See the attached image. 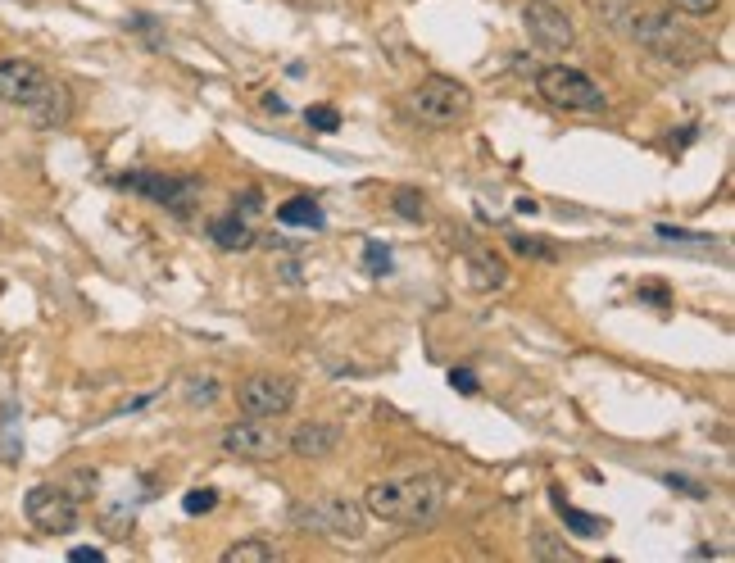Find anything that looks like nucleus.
Returning <instances> with one entry per match:
<instances>
[{
  "label": "nucleus",
  "mask_w": 735,
  "mask_h": 563,
  "mask_svg": "<svg viewBox=\"0 0 735 563\" xmlns=\"http://www.w3.org/2000/svg\"><path fill=\"white\" fill-rule=\"evenodd\" d=\"M445 504V477L436 473H404V477H386L373 482L363 495V509L382 523H400V527H422L441 514Z\"/></svg>",
  "instance_id": "nucleus-1"
},
{
  "label": "nucleus",
  "mask_w": 735,
  "mask_h": 563,
  "mask_svg": "<svg viewBox=\"0 0 735 563\" xmlns=\"http://www.w3.org/2000/svg\"><path fill=\"white\" fill-rule=\"evenodd\" d=\"M0 105H19L41 128H55V123L69 119L73 100H69V87H59L46 69L10 55V60H0Z\"/></svg>",
  "instance_id": "nucleus-2"
},
{
  "label": "nucleus",
  "mask_w": 735,
  "mask_h": 563,
  "mask_svg": "<svg viewBox=\"0 0 735 563\" xmlns=\"http://www.w3.org/2000/svg\"><path fill=\"white\" fill-rule=\"evenodd\" d=\"M291 523L309 536H327V541H359L368 532V509L350 495H314L291 509Z\"/></svg>",
  "instance_id": "nucleus-3"
},
{
  "label": "nucleus",
  "mask_w": 735,
  "mask_h": 563,
  "mask_svg": "<svg viewBox=\"0 0 735 563\" xmlns=\"http://www.w3.org/2000/svg\"><path fill=\"white\" fill-rule=\"evenodd\" d=\"M468 109H472V91L459 78H445V73H432V78H422L409 91V114L418 123H427V128H454V123L468 119Z\"/></svg>",
  "instance_id": "nucleus-4"
},
{
  "label": "nucleus",
  "mask_w": 735,
  "mask_h": 563,
  "mask_svg": "<svg viewBox=\"0 0 735 563\" xmlns=\"http://www.w3.org/2000/svg\"><path fill=\"white\" fill-rule=\"evenodd\" d=\"M599 14L613 32L640 41V46H663V41L677 37V23L667 19L654 0H599Z\"/></svg>",
  "instance_id": "nucleus-5"
},
{
  "label": "nucleus",
  "mask_w": 735,
  "mask_h": 563,
  "mask_svg": "<svg viewBox=\"0 0 735 563\" xmlns=\"http://www.w3.org/2000/svg\"><path fill=\"white\" fill-rule=\"evenodd\" d=\"M536 87H540V96H545L549 105L577 109V114H599V109L608 105L604 87H599L590 73L568 69V64H549V69H540Z\"/></svg>",
  "instance_id": "nucleus-6"
},
{
  "label": "nucleus",
  "mask_w": 735,
  "mask_h": 563,
  "mask_svg": "<svg viewBox=\"0 0 735 563\" xmlns=\"http://www.w3.org/2000/svg\"><path fill=\"white\" fill-rule=\"evenodd\" d=\"M23 514H28V523L37 527V532L46 536H64L78 527V495L64 491V486H32L28 495H23Z\"/></svg>",
  "instance_id": "nucleus-7"
},
{
  "label": "nucleus",
  "mask_w": 735,
  "mask_h": 563,
  "mask_svg": "<svg viewBox=\"0 0 735 563\" xmlns=\"http://www.w3.org/2000/svg\"><path fill=\"white\" fill-rule=\"evenodd\" d=\"M118 187L137 191V196H146L150 205L168 209V214L177 218H191L200 205V182L191 178H164V173H128V178H118Z\"/></svg>",
  "instance_id": "nucleus-8"
},
{
  "label": "nucleus",
  "mask_w": 735,
  "mask_h": 563,
  "mask_svg": "<svg viewBox=\"0 0 735 563\" xmlns=\"http://www.w3.org/2000/svg\"><path fill=\"white\" fill-rule=\"evenodd\" d=\"M223 450L236 459H259V464H268V459L286 455V432L277 423H268V418L245 414V423H232L223 432Z\"/></svg>",
  "instance_id": "nucleus-9"
},
{
  "label": "nucleus",
  "mask_w": 735,
  "mask_h": 563,
  "mask_svg": "<svg viewBox=\"0 0 735 563\" xmlns=\"http://www.w3.org/2000/svg\"><path fill=\"white\" fill-rule=\"evenodd\" d=\"M236 405H241V414H250V418H282L286 409L295 405V382L255 373V377H245V382L236 386Z\"/></svg>",
  "instance_id": "nucleus-10"
},
{
  "label": "nucleus",
  "mask_w": 735,
  "mask_h": 563,
  "mask_svg": "<svg viewBox=\"0 0 735 563\" xmlns=\"http://www.w3.org/2000/svg\"><path fill=\"white\" fill-rule=\"evenodd\" d=\"M522 23H527L531 41H540L545 50H568L572 41H577L572 14L563 10L559 0H527V10H522Z\"/></svg>",
  "instance_id": "nucleus-11"
},
{
  "label": "nucleus",
  "mask_w": 735,
  "mask_h": 563,
  "mask_svg": "<svg viewBox=\"0 0 735 563\" xmlns=\"http://www.w3.org/2000/svg\"><path fill=\"white\" fill-rule=\"evenodd\" d=\"M341 445V427L336 423H300L286 436V450L300 459H327Z\"/></svg>",
  "instance_id": "nucleus-12"
},
{
  "label": "nucleus",
  "mask_w": 735,
  "mask_h": 563,
  "mask_svg": "<svg viewBox=\"0 0 735 563\" xmlns=\"http://www.w3.org/2000/svg\"><path fill=\"white\" fill-rule=\"evenodd\" d=\"M549 495H554V509H559V518H563V523H568L577 536H604V532H608L604 518H599V514H586V509H577V504H568L559 486H554Z\"/></svg>",
  "instance_id": "nucleus-13"
},
{
  "label": "nucleus",
  "mask_w": 735,
  "mask_h": 563,
  "mask_svg": "<svg viewBox=\"0 0 735 563\" xmlns=\"http://www.w3.org/2000/svg\"><path fill=\"white\" fill-rule=\"evenodd\" d=\"M277 223H286V228H323V209H318V200L295 196L286 205H277Z\"/></svg>",
  "instance_id": "nucleus-14"
},
{
  "label": "nucleus",
  "mask_w": 735,
  "mask_h": 563,
  "mask_svg": "<svg viewBox=\"0 0 735 563\" xmlns=\"http://www.w3.org/2000/svg\"><path fill=\"white\" fill-rule=\"evenodd\" d=\"M209 237H214L223 250H245V246H255V232H250V228L241 223V214L214 218V223H209Z\"/></svg>",
  "instance_id": "nucleus-15"
},
{
  "label": "nucleus",
  "mask_w": 735,
  "mask_h": 563,
  "mask_svg": "<svg viewBox=\"0 0 735 563\" xmlns=\"http://www.w3.org/2000/svg\"><path fill=\"white\" fill-rule=\"evenodd\" d=\"M468 268H472V282H477V287H504V282H509V268L490 255V250H472Z\"/></svg>",
  "instance_id": "nucleus-16"
},
{
  "label": "nucleus",
  "mask_w": 735,
  "mask_h": 563,
  "mask_svg": "<svg viewBox=\"0 0 735 563\" xmlns=\"http://www.w3.org/2000/svg\"><path fill=\"white\" fill-rule=\"evenodd\" d=\"M277 559V545L268 541H236L223 550V563H273Z\"/></svg>",
  "instance_id": "nucleus-17"
},
{
  "label": "nucleus",
  "mask_w": 735,
  "mask_h": 563,
  "mask_svg": "<svg viewBox=\"0 0 735 563\" xmlns=\"http://www.w3.org/2000/svg\"><path fill=\"white\" fill-rule=\"evenodd\" d=\"M391 200H395V214H400V218H409V223H422V218H427V200H422V191L400 187Z\"/></svg>",
  "instance_id": "nucleus-18"
},
{
  "label": "nucleus",
  "mask_w": 735,
  "mask_h": 563,
  "mask_svg": "<svg viewBox=\"0 0 735 563\" xmlns=\"http://www.w3.org/2000/svg\"><path fill=\"white\" fill-rule=\"evenodd\" d=\"M531 559H577V550L549 541V532H531Z\"/></svg>",
  "instance_id": "nucleus-19"
},
{
  "label": "nucleus",
  "mask_w": 735,
  "mask_h": 563,
  "mask_svg": "<svg viewBox=\"0 0 735 563\" xmlns=\"http://www.w3.org/2000/svg\"><path fill=\"white\" fill-rule=\"evenodd\" d=\"M182 509H187L191 518H196V514H209V509H218V491H214V486H196V491L182 495Z\"/></svg>",
  "instance_id": "nucleus-20"
},
{
  "label": "nucleus",
  "mask_w": 735,
  "mask_h": 563,
  "mask_svg": "<svg viewBox=\"0 0 735 563\" xmlns=\"http://www.w3.org/2000/svg\"><path fill=\"white\" fill-rule=\"evenodd\" d=\"M187 400H191V405H214V400H218V377L214 373L191 377V382H187Z\"/></svg>",
  "instance_id": "nucleus-21"
},
{
  "label": "nucleus",
  "mask_w": 735,
  "mask_h": 563,
  "mask_svg": "<svg viewBox=\"0 0 735 563\" xmlns=\"http://www.w3.org/2000/svg\"><path fill=\"white\" fill-rule=\"evenodd\" d=\"M304 119H309V128H318V132H336V128H341V114H336L332 105H309Z\"/></svg>",
  "instance_id": "nucleus-22"
},
{
  "label": "nucleus",
  "mask_w": 735,
  "mask_h": 563,
  "mask_svg": "<svg viewBox=\"0 0 735 563\" xmlns=\"http://www.w3.org/2000/svg\"><path fill=\"white\" fill-rule=\"evenodd\" d=\"M386 268H391V250H386L382 241H368V273L382 277Z\"/></svg>",
  "instance_id": "nucleus-23"
},
{
  "label": "nucleus",
  "mask_w": 735,
  "mask_h": 563,
  "mask_svg": "<svg viewBox=\"0 0 735 563\" xmlns=\"http://www.w3.org/2000/svg\"><path fill=\"white\" fill-rule=\"evenodd\" d=\"M672 10H681V14H713L722 0H667Z\"/></svg>",
  "instance_id": "nucleus-24"
},
{
  "label": "nucleus",
  "mask_w": 735,
  "mask_h": 563,
  "mask_svg": "<svg viewBox=\"0 0 735 563\" xmlns=\"http://www.w3.org/2000/svg\"><path fill=\"white\" fill-rule=\"evenodd\" d=\"M450 386L459 391V396H477V373H468V368H454V373H450Z\"/></svg>",
  "instance_id": "nucleus-25"
},
{
  "label": "nucleus",
  "mask_w": 735,
  "mask_h": 563,
  "mask_svg": "<svg viewBox=\"0 0 735 563\" xmlns=\"http://www.w3.org/2000/svg\"><path fill=\"white\" fill-rule=\"evenodd\" d=\"M663 241H681V246H713V237H695V232H677V228H658Z\"/></svg>",
  "instance_id": "nucleus-26"
},
{
  "label": "nucleus",
  "mask_w": 735,
  "mask_h": 563,
  "mask_svg": "<svg viewBox=\"0 0 735 563\" xmlns=\"http://www.w3.org/2000/svg\"><path fill=\"white\" fill-rule=\"evenodd\" d=\"M663 482H667V486H672V491H690V495H695V500H704V486H699V482H690V477H677V473H663Z\"/></svg>",
  "instance_id": "nucleus-27"
},
{
  "label": "nucleus",
  "mask_w": 735,
  "mask_h": 563,
  "mask_svg": "<svg viewBox=\"0 0 735 563\" xmlns=\"http://www.w3.org/2000/svg\"><path fill=\"white\" fill-rule=\"evenodd\" d=\"M73 563H105V550L100 545H78V550H69Z\"/></svg>",
  "instance_id": "nucleus-28"
},
{
  "label": "nucleus",
  "mask_w": 735,
  "mask_h": 563,
  "mask_svg": "<svg viewBox=\"0 0 735 563\" xmlns=\"http://www.w3.org/2000/svg\"><path fill=\"white\" fill-rule=\"evenodd\" d=\"M509 246L518 250V255H549V250L540 246V241H531V237H509Z\"/></svg>",
  "instance_id": "nucleus-29"
}]
</instances>
